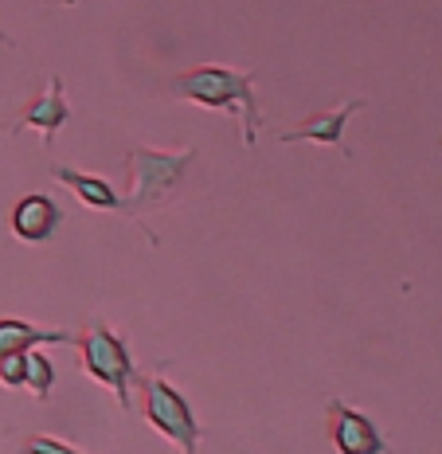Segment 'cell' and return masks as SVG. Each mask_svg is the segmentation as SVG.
<instances>
[{
  "label": "cell",
  "instance_id": "cell-1",
  "mask_svg": "<svg viewBox=\"0 0 442 454\" xmlns=\"http://www.w3.org/2000/svg\"><path fill=\"white\" fill-rule=\"evenodd\" d=\"M255 82H259L255 71L223 67V63H200V67H192V71L173 74V79H168V94L181 102H192V106H200V110L231 114V118L239 121L243 149H251L262 129Z\"/></svg>",
  "mask_w": 442,
  "mask_h": 454
},
{
  "label": "cell",
  "instance_id": "cell-2",
  "mask_svg": "<svg viewBox=\"0 0 442 454\" xmlns=\"http://www.w3.org/2000/svg\"><path fill=\"white\" fill-rule=\"evenodd\" d=\"M196 165V149H153V145H134L126 153V196H121V215H129L149 243L153 231L145 227L149 212L168 207L176 192L188 181V168Z\"/></svg>",
  "mask_w": 442,
  "mask_h": 454
},
{
  "label": "cell",
  "instance_id": "cell-3",
  "mask_svg": "<svg viewBox=\"0 0 442 454\" xmlns=\"http://www.w3.org/2000/svg\"><path fill=\"white\" fill-rule=\"evenodd\" d=\"M137 384V403H141V415L145 423L153 427L161 439H168L181 454H196L200 447L204 431H200V419H196L192 403L176 392V384L165 376V368H153V372H137L134 376Z\"/></svg>",
  "mask_w": 442,
  "mask_h": 454
},
{
  "label": "cell",
  "instance_id": "cell-4",
  "mask_svg": "<svg viewBox=\"0 0 442 454\" xmlns=\"http://www.w3.org/2000/svg\"><path fill=\"white\" fill-rule=\"evenodd\" d=\"M74 348H79V364L94 384H102L118 400V408H129V384H134L137 368L129 340L118 337L102 317H90L87 325L74 333Z\"/></svg>",
  "mask_w": 442,
  "mask_h": 454
},
{
  "label": "cell",
  "instance_id": "cell-5",
  "mask_svg": "<svg viewBox=\"0 0 442 454\" xmlns=\"http://www.w3.org/2000/svg\"><path fill=\"white\" fill-rule=\"evenodd\" d=\"M325 434L337 454H392L388 439L372 423V415H364L361 408H353L345 400L325 403Z\"/></svg>",
  "mask_w": 442,
  "mask_h": 454
},
{
  "label": "cell",
  "instance_id": "cell-6",
  "mask_svg": "<svg viewBox=\"0 0 442 454\" xmlns=\"http://www.w3.org/2000/svg\"><path fill=\"white\" fill-rule=\"evenodd\" d=\"M71 121V102H67V90H63V79L59 74H51L47 79V87L40 94H32V98L20 106V114L12 118V126H8V137L24 134V129H35L43 141V149L51 153V141L59 134L63 126Z\"/></svg>",
  "mask_w": 442,
  "mask_h": 454
},
{
  "label": "cell",
  "instance_id": "cell-7",
  "mask_svg": "<svg viewBox=\"0 0 442 454\" xmlns=\"http://www.w3.org/2000/svg\"><path fill=\"white\" fill-rule=\"evenodd\" d=\"M364 110V98H349L341 102V106L325 110V114H314V118H306L302 126L286 129L282 134V145H329V149H341L345 157H349V145H345V129H349V118L353 114Z\"/></svg>",
  "mask_w": 442,
  "mask_h": 454
},
{
  "label": "cell",
  "instance_id": "cell-8",
  "mask_svg": "<svg viewBox=\"0 0 442 454\" xmlns=\"http://www.w3.org/2000/svg\"><path fill=\"white\" fill-rule=\"evenodd\" d=\"M12 235L24 243H47L55 235V227L63 223V207L51 200L47 192H24L8 212Z\"/></svg>",
  "mask_w": 442,
  "mask_h": 454
},
{
  "label": "cell",
  "instance_id": "cell-9",
  "mask_svg": "<svg viewBox=\"0 0 442 454\" xmlns=\"http://www.w3.org/2000/svg\"><path fill=\"white\" fill-rule=\"evenodd\" d=\"M51 181L67 184L71 196H79V204L90 207V212H114V215H121V192L106 181V176L82 173V168H74V165H51Z\"/></svg>",
  "mask_w": 442,
  "mask_h": 454
},
{
  "label": "cell",
  "instance_id": "cell-10",
  "mask_svg": "<svg viewBox=\"0 0 442 454\" xmlns=\"http://www.w3.org/2000/svg\"><path fill=\"white\" fill-rule=\"evenodd\" d=\"M43 345H74L71 329H43L24 317H0V353H32Z\"/></svg>",
  "mask_w": 442,
  "mask_h": 454
},
{
  "label": "cell",
  "instance_id": "cell-11",
  "mask_svg": "<svg viewBox=\"0 0 442 454\" xmlns=\"http://www.w3.org/2000/svg\"><path fill=\"white\" fill-rule=\"evenodd\" d=\"M51 384H55L51 361H47L40 348L24 353V387H27V392H32L40 403H47V400H51Z\"/></svg>",
  "mask_w": 442,
  "mask_h": 454
},
{
  "label": "cell",
  "instance_id": "cell-12",
  "mask_svg": "<svg viewBox=\"0 0 442 454\" xmlns=\"http://www.w3.org/2000/svg\"><path fill=\"white\" fill-rule=\"evenodd\" d=\"M12 454H87V450L74 447L67 439H59V434H27Z\"/></svg>",
  "mask_w": 442,
  "mask_h": 454
},
{
  "label": "cell",
  "instance_id": "cell-13",
  "mask_svg": "<svg viewBox=\"0 0 442 454\" xmlns=\"http://www.w3.org/2000/svg\"><path fill=\"white\" fill-rule=\"evenodd\" d=\"M0 387H24V353H0Z\"/></svg>",
  "mask_w": 442,
  "mask_h": 454
}]
</instances>
